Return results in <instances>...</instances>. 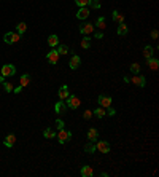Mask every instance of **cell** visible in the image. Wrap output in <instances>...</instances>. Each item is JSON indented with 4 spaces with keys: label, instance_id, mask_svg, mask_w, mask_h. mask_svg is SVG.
Here are the masks:
<instances>
[{
    "label": "cell",
    "instance_id": "6da1fadb",
    "mask_svg": "<svg viewBox=\"0 0 159 177\" xmlns=\"http://www.w3.org/2000/svg\"><path fill=\"white\" fill-rule=\"evenodd\" d=\"M21 40V35L18 34V32H6V34L3 35V42L8 43V45H13V43H18Z\"/></svg>",
    "mask_w": 159,
    "mask_h": 177
},
{
    "label": "cell",
    "instance_id": "7a4b0ae2",
    "mask_svg": "<svg viewBox=\"0 0 159 177\" xmlns=\"http://www.w3.org/2000/svg\"><path fill=\"white\" fill-rule=\"evenodd\" d=\"M15 73H16V67L13 64H3L0 67V75H3V77H13Z\"/></svg>",
    "mask_w": 159,
    "mask_h": 177
},
{
    "label": "cell",
    "instance_id": "3957f363",
    "mask_svg": "<svg viewBox=\"0 0 159 177\" xmlns=\"http://www.w3.org/2000/svg\"><path fill=\"white\" fill-rule=\"evenodd\" d=\"M65 105H67V108H78L80 105H81V101H80V97L78 96H69V97H67L65 99Z\"/></svg>",
    "mask_w": 159,
    "mask_h": 177
},
{
    "label": "cell",
    "instance_id": "277c9868",
    "mask_svg": "<svg viewBox=\"0 0 159 177\" xmlns=\"http://www.w3.org/2000/svg\"><path fill=\"white\" fill-rule=\"evenodd\" d=\"M56 137L59 139V144H65V142H69V140L72 139V132L62 128V129H59L58 134H56Z\"/></svg>",
    "mask_w": 159,
    "mask_h": 177
},
{
    "label": "cell",
    "instance_id": "5b68a950",
    "mask_svg": "<svg viewBox=\"0 0 159 177\" xmlns=\"http://www.w3.org/2000/svg\"><path fill=\"white\" fill-rule=\"evenodd\" d=\"M96 150H99L100 153H110L111 147L107 140H99V142H96Z\"/></svg>",
    "mask_w": 159,
    "mask_h": 177
},
{
    "label": "cell",
    "instance_id": "8992f818",
    "mask_svg": "<svg viewBox=\"0 0 159 177\" xmlns=\"http://www.w3.org/2000/svg\"><path fill=\"white\" fill-rule=\"evenodd\" d=\"M59 56L61 54L58 53V50H51V51H48V54H46V59H48V62L49 64H58V61H59Z\"/></svg>",
    "mask_w": 159,
    "mask_h": 177
},
{
    "label": "cell",
    "instance_id": "52a82bcc",
    "mask_svg": "<svg viewBox=\"0 0 159 177\" xmlns=\"http://www.w3.org/2000/svg\"><path fill=\"white\" fill-rule=\"evenodd\" d=\"M131 83H134V85H137V86H140V88H143L145 85H146V78L143 75H134L132 78H131Z\"/></svg>",
    "mask_w": 159,
    "mask_h": 177
},
{
    "label": "cell",
    "instance_id": "ba28073f",
    "mask_svg": "<svg viewBox=\"0 0 159 177\" xmlns=\"http://www.w3.org/2000/svg\"><path fill=\"white\" fill-rule=\"evenodd\" d=\"M80 65H81V58L80 56H76V54H73V56L70 58V62H69V67L72 69V70H76Z\"/></svg>",
    "mask_w": 159,
    "mask_h": 177
},
{
    "label": "cell",
    "instance_id": "9c48e42d",
    "mask_svg": "<svg viewBox=\"0 0 159 177\" xmlns=\"http://www.w3.org/2000/svg\"><path fill=\"white\" fill-rule=\"evenodd\" d=\"M58 94H59V99L61 101H65L67 97L70 96V91H69V86L67 85H62L61 88H59V91H58Z\"/></svg>",
    "mask_w": 159,
    "mask_h": 177
},
{
    "label": "cell",
    "instance_id": "30bf717a",
    "mask_svg": "<svg viewBox=\"0 0 159 177\" xmlns=\"http://www.w3.org/2000/svg\"><path fill=\"white\" fill-rule=\"evenodd\" d=\"M99 104L100 107H111V97L107 94H100L99 96Z\"/></svg>",
    "mask_w": 159,
    "mask_h": 177
},
{
    "label": "cell",
    "instance_id": "8fae6325",
    "mask_svg": "<svg viewBox=\"0 0 159 177\" xmlns=\"http://www.w3.org/2000/svg\"><path fill=\"white\" fill-rule=\"evenodd\" d=\"M92 30H94V24H91V23H86V24L80 26V32H81L83 35H89Z\"/></svg>",
    "mask_w": 159,
    "mask_h": 177
},
{
    "label": "cell",
    "instance_id": "7c38bea8",
    "mask_svg": "<svg viewBox=\"0 0 159 177\" xmlns=\"http://www.w3.org/2000/svg\"><path fill=\"white\" fill-rule=\"evenodd\" d=\"M15 144H16V136H15V134H8V136L5 137V140H3V145L8 147V148H11Z\"/></svg>",
    "mask_w": 159,
    "mask_h": 177
},
{
    "label": "cell",
    "instance_id": "4fadbf2b",
    "mask_svg": "<svg viewBox=\"0 0 159 177\" xmlns=\"http://www.w3.org/2000/svg\"><path fill=\"white\" fill-rule=\"evenodd\" d=\"M67 110V105H65V102H62V101H59V102H56V105H54V112L58 113V115H62L64 112Z\"/></svg>",
    "mask_w": 159,
    "mask_h": 177
},
{
    "label": "cell",
    "instance_id": "5bb4252c",
    "mask_svg": "<svg viewBox=\"0 0 159 177\" xmlns=\"http://www.w3.org/2000/svg\"><path fill=\"white\" fill-rule=\"evenodd\" d=\"M89 16V10L86 7H80V10L76 11V18L78 19H86Z\"/></svg>",
    "mask_w": 159,
    "mask_h": 177
},
{
    "label": "cell",
    "instance_id": "9a60e30c",
    "mask_svg": "<svg viewBox=\"0 0 159 177\" xmlns=\"http://www.w3.org/2000/svg\"><path fill=\"white\" fill-rule=\"evenodd\" d=\"M80 174H81L83 177H92L94 175V169L91 168V166H83L81 171H80Z\"/></svg>",
    "mask_w": 159,
    "mask_h": 177
},
{
    "label": "cell",
    "instance_id": "2e32d148",
    "mask_svg": "<svg viewBox=\"0 0 159 177\" xmlns=\"http://www.w3.org/2000/svg\"><path fill=\"white\" fill-rule=\"evenodd\" d=\"M88 139H89L91 142H96V140L99 139V132H97L96 128H91V129L88 131Z\"/></svg>",
    "mask_w": 159,
    "mask_h": 177
},
{
    "label": "cell",
    "instance_id": "e0dca14e",
    "mask_svg": "<svg viewBox=\"0 0 159 177\" xmlns=\"http://www.w3.org/2000/svg\"><path fill=\"white\" fill-rule=\"evenodd\" d=\"M146 64H148V67L151 70H157V67H159V61L156 58H148L146 59Z\"/></svg>",
    "mask_w": 159,
    "mask_h": 177
},
{
    "label": "cell",
    "instance_id": "ac0fdd59",
    "mask_svg": "<svg viewBox=\"0 0 159 177\" xmlns=\"http://www.w3.org/2000/svg\"><path fill=\"white\" fill-rule=\"evenodd\" d=\"M48 45H49L51 48H56V46L59 45V37L56 35V34L49 35V37H48Z\"/></svg>",
    "mask_w": 159,
    "mask_h": 177
},
{
    "label": "cell",
    "instance_id": "d6986e66",
    "mask_svg": "<svg viewBox=\"0 0 159 177\" xmlns=\"http://www.w3.org/2000/svg\"><path fill=\"white\" fill-rule=\"evenodd\" d=\"M111 18H113V21H116L118 24L124 23V15H122V13H119L118 10H115V11L111 13Z\"/></svg>",
    "mask_w": 159,
    "mask_h": 177
},
{
    "label": "cell",
    "instance_id": "ffe728a7",
    "mask_svg": "<svg viewBox=\"0 0 159 177\" xmlns=\"http://www.w3.org/2000/svg\"><path fill=\"white\" fill-rule=\"evenodd\" d=\"M96 26H97L100 30H104V29L107 27V21H105V18H104V16H99V18L96 19Z\"/></svg>",
    "mask_w": 159,
    "mask_h": 177
},
{
    "label": "cell",
    "instance_id": "44dd1931",
    "mask_svg": "<svg viewBox=\"0 0 159 177\" xmlns=\"http://www.w3.org/2000/svg\"><path fill=\"white\" fill-rule=\"evenodd\" d=\"M118 35H126L127 34V32H129V27L126 26V24H124V23H121L119 26H118Z\"/></svg>",
    "mask_w": 159,
    "mask_h": 177
},
{
    "label": "cell",
    "instance_id": "7402d4cb",
    "mask_svg": "<svg viewBox=\"0 0 159 177\" xmlns=\"http://www.w3.org/2000/svg\"><path fill=\"white\" fill-rule=\"evenodd\" d=\"M43 136L46 137V139H54V137H56V131H54L53 128H48V129L43 131Z\"/></svg>",
    "mask_w": 159,
    "mask_h": 177
},
{
    "label": "cell",
    "instance_id": "603a6c76",
    "mask_svg": "<svg viewBox=\"0 0 159 177\" xmlns=\"http://www.w3.org/2000/svg\"><path fill=\"white\" fill-rule=\"evenodd\" d=\"M153 53H154V51H153V46H150V45H146V46L143 48V56H145L146 59L151 58V56H153Z\"/></svg>",
    "mask_w": 159,
    "mask_h": 177
},
{
    "label": "cell",
    "instance_id": "cb8c5ba5",
    "mask_svg": "<svg viewBox=\"0 0 159 177\" xmlns=\"http://www.w3.org/2000/svg\"><path fill=\"white\" fill-rule=\"evenodd\" d=\"M84 152L86 153H94L96 152V144L89 140V144H86V145H84Z\"/></svg>",
    "mask_w": 159,
    "mask_h": 177
},
{
    "label": "cell",
    "instance_id": "d4e9b609",
    "mask_svg": "<svg viewBox=\"0 0 159 177\" xmlns=\"http://www.w3.org/2000/svg\"><path fill=\"white\" fill-rule=\"evenodd\" d=\"M26 30H27V24H26V23H19V24L16 26V32H18L19 35H22Z\"/></svg>",
    "mask_w": 159,
    "mask_h": 177
},
{
    "label": "cell",
    "instance_id": "484cf974",
    "mask_svg": "<svg viewBox=\"0 0 159 177\" xmlns=\"http://www.w3.org/2000/svg\"><path fill=\"white\" fill-rule=\"evenodd\" d=\"M29 83H30V75H29V73H24V75L21 77V86L24 88V86H27Z\"/></svg>",
    "mask_w": 159,
    "mask_h": 177
},
{
    "label": "cell",
    "instance_id": "4316f807",
    "mask_svg": "<svg viewBox=\"0 0 159 177\" xmlns=\"http://www.w3.org/2000/svg\"><path fill=\"white\" fill-rule=\"evenodd\" d=\"M92 115H96L97 118H104V117H105V110H104V107H97L94 112H92Z\"/></svg>",
    "mask_w": 159,
    "mask_h": 177
},
{
    "label": "cell",
    "instance_id": "83f0119b",
    "mask_svg": "<svg viewBox=\"0 0 159 177\" xmlns=\"http://www.w3.org/2000/svg\"><path fill=\"white\" fill-rule=\"evenodd\" d=\"M88 3H89V7L92 8V10H99V8L102 7V5H100V0H89Z\"/></svg>",
    "mask_w": 159,
    "mask_h": 177
},
{
    "label": "cell",
    "instance_id": "f1b7e54d",
    "mask_svg": "<svg viewBox=\"0 0 159 177\" xmlns=\"http://www.w3.org/2000/svg\"><path fill=\"white\" fill-rule=\"evenodd\" d=\"M91 46V40L88 38V35H84V38L81 40V48H84V50H88Z\"/></svg>",
    "mask_w": 159,
    "mask_h": 177
},
{
    "label": "cell",
    "instance_id": "f546056e",
    "mask_svg": "<svg viewBox=\"0 0 159 177\" xmlns=\"http://www.w3.org/2000/svg\"><path fill=\"white\" fill-rule=\"evenodd\" d=\"M58 53L59 54H67L69 53V46L67 45H58Z\"/></svg>",
    "mask_w": 159,
    "mask_h": 177
},
{
    "label": "cell",
    "instance_id": "4dcf8cb0",
    "mask_svg": "<svg viewBox=\"0 0 159 177\" xmlns=\"http://www.w3.org/2000/svg\"><path fill=\"white\" fill-rule=\"evenodd\" d=\"M131 72H132L134 75L140 73V65H139V64H131Z\"/></svg>",
    "mask_w": 159,
    "mask_h": 177
},
{
    "label": "cell",
    "instance_id": "1f68e13d",
    "mask_svg": "<svg viewBox=\"0 0 159 177\" xmlns=\"http://www.w3.org/2000/svg\"><path fill=\"white\" fill-rule=\"evenodd\" d=\"M2 85H3V88H5V91H6V93H11V91L15 90V86L11 85V83H6V82H3Z\"/></svg>",
    "mask_w": 159,
    "mask_h": 177
},
{
    "label": "cell",
    "instance_id": "d6a6232c",
    "mask_svg": "<svg viewBox=\"0 0 159 177\" xmlns=\"http://www.w3.org/2000/svg\"><path fill=\"white\" fill-rule=\"evenodd\" d=\"M91 117H92V110H84V113H83V118H84V120H89Z\"/></svg>",
    "mask_w": 159,
    "mask_h": 177
},
{
    "label": "cell",
    "instance_id": "836d02e7",
    "mask_svg": "<svg viewBox=\"0 0 159 177\" xmlns=\"http://www.w3.org/2000/svg\"><path fill=\"white\" fill-rule=\"evenodd\" d=\"M88 2H89V0H75V3H76L78 7H86Z\"/></svg>",
    "mask_w": 159,
    "mask_h": 177
},
{
    "label": "cell",
    "instance_id": "e575fe53",
    "mask_svg": "<svg viewBox=\"0 0 159 177\" xmlns=\"http://www.w3.org/2000/svg\"><path fill=\"white\" fill-rule=\"evenodd\" d=\"M56 128H58V129H62V128H64V121H62L61 118L56 120Z\"/></svg>",
    "mask_w": 159,
    "mask_h": 177
},
{
    "label": "cell",
    "instance_id": "d590c367",
    "mask_svg": "<svg viewBox=\"0 0 159 177\" xmlns=\"http://www.w3.org/2000/svg\"><path fill=\"white\" fill-rule=\"evenodd\" d=\"M107 108H108V112H107L108 117H113V115L116 113V110H115V108H111V107H107Z\"/></svg>",
    "mask_w": 159,
    "mask_h": 177
},
{
    "label": "cell",
    "instance_id": "8d00e7d4",
    "mask_svg": "<svg viewBox=\"0 0 159 177\" xmlns=\"http://www.w3.org/2000/svg\"><path fill=\"white\" fill-rule=\"evenodd\" d=\"M151 37L154 38V40H157V37H159V32L154 29V30H151Z\"/></svg>",
    "mask_w": 159,
    "mask_h": 177
},
{
    "label": "cell",
    "instance_id": "74e56055",
    "mask_svg": "<svg viewBox=\"0 0 159 177\" xmlns=\"http://www.w3.org/2000/svg\"><path fill=\"white\" fill-rule=\"evenodd\" d=\"M94 38H97V40H100V38H104V34H102V32H97V34L94 35Z\"/></svg>",
    "mask_w": 159,
    "mask_h": 177
},
{
    "label": "cell",
    "instance_id": "f35d334b",
    "mask_svg": "<svg viewBox=\"0 0 159 177\" xmlns=\"http://www.w3.org/2000/svg\"><path fill=\"white\" fill-rule=\"evenodd\" d=\"M21 91H22V86H21V85H19L18 88H15V90H13V93H16V94H19Z\"/></svg>",
    "mask_w": 159,
    "mask_h": 177
},
{
    "label": "cell",
    "instance_id": "ab89813d",
    "mask_svg": "<svg viewBox=\"0 0 159 177\" xmlns=\"http://www.w3.org/2000/svg\"><path fill=\"white\" fill-rule=\"evenodd\" d=\"M3 82H5V77H3V75H0V83H3Z\"/></svg>",
    "mask_w": 159,
    "mask_h": 177
}]
</instances>
